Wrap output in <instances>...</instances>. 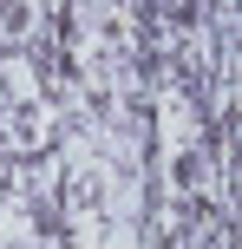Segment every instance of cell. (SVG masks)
<instances>
[{
  "label": "cell",
  "instance_id": "obj_1",
  "mask_svg": "<svg viewBox=\"0 0 242 249\" xmlns=\"http://www.w3.org/2000/svg\"><path fill=\"white\" fill-rule=\"evenodd\" d=\"M52 131V112L39 92H0V151L7 158H33Z\"/></svg>",
  "mask_w": 242,
  "mask_h": 249
},
{
  "label": "cell",
  "instance_id": "obj_2",
  "mask_svg": "<svg viewBox=\"0 0 242 249\" xmlns=\"http://www.w3.org/2000/svg\"><path fill=\"white\" fill-rule=\"evenodd\" d=\"M210 190H216V158H210V144H183L177 158H170V197L190 203V210H203Z\"/></svg>",
  "mask_w": 242,
  "mask_h": 249
},
{
  "label": "cell",
  "instance_id": "obj_3",
  "mask_svg": "<svg viewBox=\"0 0 242 249\" xmlns=\"http://www.w3.org/2000/svg\"><path fill=\"white\" fill-rule=\"evenodd\" d=\"M105 210H112V184H105L98 171H72L65 177V216H72L85 236L105 223Z\"/></svg>",
  "mask_w": 242,
  "mask_h": 249
},
{
  "label": "cell",
  "instance_id": "obj_4",
  "mask_svg": "<svg viewBox=\"0 0 242 249\" xmlns=\"http://www.w3.org/2000/svg\"><path fill=\"white\" fill-rule=\"evenodd\" d=\"M170 72H177V86H183V92H210V72H216V53H210V39H203V33L177 39V46H170Z\"/></svg>",
  "mask_w": 242,
  "mask_h": 249
},
{
  "label": "cell",
  "instance_id": "obj_5",
  "mask_svg": "<svg viewBox=\"0 0 242 249\" xmlns=\"http://www.w3.org/2000/svg\"><path fill=\"white\" fill-rule=\"evenodd\" d=\"M33 26H39V13H33V7H0V33H7V39H26Z\"/></svg>",
  "mask_w": 242,
  "mask_h": 249
}]
</instances>
